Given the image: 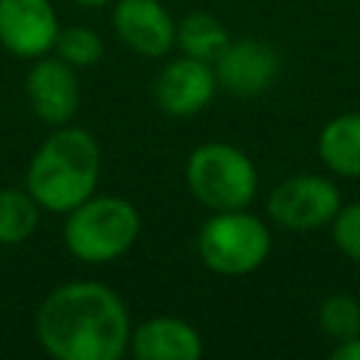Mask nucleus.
<instances>
[{
  "instance_id": "obj_3",
  "label": "nucleus",
  "mask_w": 360,
  "mask_h": 360,
  "mask_svg": "<svg viewBox=\"0 0 360 360\" xmlns=\"http://www.w3.org/2000/svg\"><path fill=\"white\" fill-rule=\"evenodd\" d=\"M65 217V248L70 250V256L87 264H104L124 256L141 233L138 208L115 194H90Z\"/></svg>"
},
{
  "instance_id": "obj_20",
  "label": "nucleus",
  "mask_w": 360,
  "mask_h": 360,
  "mask_svg": "<svg viewBox=\"0 0 360 360\" xmlns=\"http://www.w3.org/2000/svg\"><path fill=\"white\" fill-rule=\"evenodd\" d=\"M76 6H82V8H104V6H110L112 0H73Z\"/></svg>"
},
{
  "instance_id": "obj_17",
  "label": "nucleus",
  "mask_w": 360,
  "mask_h": 360,
  "mask_svg": "<svg viewBox=\"0 0 360 360\" xmlns=\"http://www.w3.org/2000/svg\"><path fill=\"white\" fill-rule=\"evenodd\" d=\"M318 323L335 343L360 335V304L349 292H332L318 309Z\"/></svg>"
},
{
  "instance_id": "obj_7",
  "label": "nucleus",
  "mask_w": 360,
  "mask_h": 360,
  "mask_svg": "<svg viewBox=\"0 0 360 360\" xmlns=\"http://www.w3.org/2000/svg\"><path fill=\"white\" fill-rule=\"evenodd\" d=\"M217 73L211 62L194 56H177L166 62L152 84L155 104L172 118H191L202 112L217 96Z\"/></svg>"
},
{
  "instance_id": "obj_16",
  "label": "nucleus",
  "mask_w": 360,
  "mask_h": 360,
  "mask_svg": "<svg viewBox=\"0 0 360 360\" xmlns=\"http://www.w3.org/2000/svg\"><path fill=\"white\" fill-rule=\"evenodd\" d=\"M53 51L70 68H93L104 56V39L87 25H68L59 28Z\"/></svg>"
},
{
  "instance_id": "obj_18",
  "label": "nucleus",
  "mask_w": 360,
  "mask_h": 360,
  "mask_svg": "<svg viewBox=\"0 0 360 360\" xmlns=\"http://www.w3.org/2000/svg\"><path fill=\"white\" fill-rule=\"evenodd\" d=\"M329 228H332V242L338 245V250L360 264V200L340 205Z\"/></svg>"
},
{
  "instance_id": "obj_15",
  "label": "nucleus",
  "mask_w": 360,
  "mask_h": 360,
  "mask_svg": "<svg viewBox=\"0 0 360 360\" xmlns=\"http://www.w3.org/2000/svg\"><path fill=\"white\" fill-rule=\"evenodd\" d=\"M39 225V202L28 188H0V245L25 242Z\"/></svg>"
},
{
  "instance_id": "obj_14",
  "label": "nucleus",
  "mask_w": 360,
  "mask_h": 360,
  "mask_svg": "<svg viewBox=\"0 0 360 360\" xmlns=\"http://www.w3.org/2000/svg\"><path fill=\"white\" fill-rule=\"evenodd\" d=\"M228 42H231V34L225 31L222 20L208 11H191L177 22L174 45L180 48L183 56H194L214 65L219 53L228 48Z\"/></svg>"
},
{
  "instance_id": "obj_9",
  "label": "nucleus",
  "mask_w": 360,
  "mask_h": 360,
  "mask_svg": "<svg viewBox=\"0 0 360 360\" xmlns=\"http://www.w3.org/2000/svg\"><path fill=\"white\" fill-rule=\"evenodd\" d=\"M59 17L51 0H0V45L20 59L53 51Z\"/></svg>"
},
{
  "instance_id": "obj_6",
  "label": "nucleus",
  "mask_w": 360,
  "mask_h": 360,
  "mask_svg": "<svg viewBox=\"0 0 360 360\" xmlns=\"http://www.w3.org/2000/svg\"><path fill=\"white\" fill-rule=\"evenodd\" d=\"M267 214L276 225L292 233H309L326 228L343 205L340 188L326 174L304 172L290 174L267 194Z\"/></svg>"
},
{
  "instance_id": "obj_1",
  "label": "nucleus",
  "mask_w": 360,
  "mask_h": 360,
  "mask_svg": "<svg viewBox=\"0 0 360 360\" xmlns=\"http://www.w3.org/2000/svg\"><path fill=\"white\" fill-rule=\"evenodd\" d=\"M39 346L56 360H118L129 349V312L101 281L53 287L34 315Z\"/></svg>"
},
{
  "instance_id": "obj_4",
  "label": "nucleus",
  "mask_w": 360,
  "mask_h": 360,
  "mask_svg": "<svg viewBox=\"0 0 360 360\" xmlns=\"http://www.w3.org/2000/svg\"><path fill=\"white\" fill-rule=\"evenodd\" d=\"M186 183L208 211L248 208L259 191V172L248 152L225 141L200 143L186 160Z\"/></svg>"
},
{
  "instance_id": "obj_8",
  "label": "nucleus",
  "mask_w": 360,
  "mask_h": 360,
  "mask_svg": "<svg viewBox=\"0 0 360 360\" xmlns=\"http://www.w3.org/2000/svg\"><path fill=\"white\" fill-rule=\"evenodd\" d=\"M217 84L233 98L262 96L278 76V53L270 42L256 37L231 39L214 62Z\"/></svg>"
},
{
  "instance_id": "obj_5",
  "label": "nucleus",
  "mask_w": 360,
  "mask_h": 360,
  "mask_svg": "<svg viewBox=\"0 0 360 360\" xmlns=\"http://www.w3.org/2000/svg\"><path fill=\"white\" fill-rule=\"evenodd\" d=\"M270 228L248 208L214 211L197 233V253L202 264L228 278L259 270L270 256Z\"/></svg>"
},
{
  "instance_id": "obj_19",
  "label": "nucleus",
  "mask_w": 360,
  "mask_h": 360,
  "mask_svg": "<svg viewBox=\"0 0 360 360\" xmlns=\"http://www.w3.org/2000/svg\"><path fill=\"white\" fill-rule=\"evenodd\" d=\"M332 360H360V335L335 343V349L329 352Z\"/></svg>"
},
{
  "instance_id": "obj_11",
  "label": "nucleus",
  "mask_w": 360,
  "mask_h": 360,
  "mask_svg": "<svg viewBox=\"0 0 360 360\" xmlns=\"http://www.w3.org/2000/svg\"><path fill=\"white\" fill-rule=\"evenodd\" d=\"M112 28L129 51L149 59L166 56L174 48L177 22L160 0H115Z\"/></svg>"
},
{
  "instance_id": "obj_13",
  "label": "nucleus",
  "mask_w": 360,
  "mask_h": 360,
  "mask_svg": "<svg viewBox=\"0 0 360 360\" xmlns=\"http://www.w3.org/2000/svg\"><path fill=\"white\" fill-rule=\"evenodd\" d=\"M318 158L338 177H360V112H340L323 124Z\"/></svg>"
},
{
  "instance_id": "obj_10",
  "label": "nucleus",
  "mask_w": 360,
  "mask_h": 360,
  "mask_svg": "<svg viewBox=\"0 0 360 360\" xmlns=\"http://www.w3.org/2000/svg\"><path fill=\"white\" fill-rule=\"evenodd\" d=\"M25 96L34 115L51 127L70 124L79 110V79L59 56H37L25 76Z\"/></svg>"
},
{
  "instance_id": "obj_12",
  "label": "nucleus",
  "mask_w": 360,
  "mask_h": 360,
  "mask_svg": "<svg viewBox=\"0 0 360 360\" xmlns=\"http://www.w3.org/2000/svg\"><path fill=\"white\" fill-rule=\"evenodd\" d=\"M138 360H197L202 354L200 332L172 315L141 321L129 332V349Z\"/></svg>"
},
{
  "instance_id": "obj_2",
  "label": "nucleus",
  "mask_w": 360,
  "mask_h": 360,
  "mask_svg": "<svg viewBox=\"0 0 360 360\" xmlns=\"http://www.w3.org/2000/svg\"><path fill=\"white\" fill-rule=\"evenodd\" d=\"M101 172V152L96 138L82 129L62 124L34 152L25 169V188L51 214H68L90 194H96Z\"/></svg>"
}]
</instances>
